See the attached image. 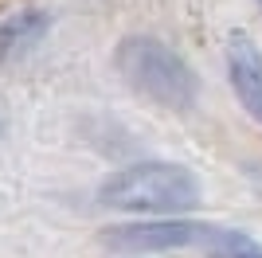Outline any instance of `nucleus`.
Returning <instances> with one entry per match:
<instances>
[{
	"mask_svg": "<svg viewBox=\"0 0 262 258\" xmlns=\"http://www.w3.org/2000/svg\"><path fill=\"white\" fill-rule=\"evenodd\" d=\"M98 200L118 211L137 215H180L200 204L196 172L172 161H145L133 168L114 172L98 188Z\"/></svg>",
	"mask_w": 262,
	"mask_h": 258,
	"instance_id": "f257e3e1",
	"label": "nucleus"
},
{
	"mask_svg": "<svg viewBox=\"0 0 262 258\" xmlns=\"http://www.w3.org/2000/svg\"><path fill=\"white\" fill-rule=\"evenodd\" d=\"M204 254L208 258H262V243L251 239L247 231L211 227L208 239H204Z\"/></svg>",
	"mask_w": 262,
	"mask_h": 258,
	"instance_id": "423d86ee",
	"label": "nucleus"
},
{
	"mask_svg": "<svg viewBox=\"0 0 262 258\" xmlns=\"http://www.w3.org/2000/svg\"><path fill=\"white\" fill-rule=\"evenodd\" d=\"M227 75L243 110L262 125V51L251 35L235 32L227 39Z\"/></svg>",
	"mask_w": 262,
	"mask_h": 258,
	"instance_id": "20e7f679",
	"label": "nucleus"
},
{
	"mask_svg": "<svg viewBox=\"0 0 262 258\" xmlns=\"http://www.w3.org/2000/svg\"><path fill=\"white\" fill-rule=\"evenodd\" d=\"M211 227L192 219H153V223H121L102 231V243L118 254H149V250H184L204 247Z\"/></svg>",
	"mask_w": 262,
	"mask_h": 258,
	"instance_id": "7ed1b4c3",
	"label": "nucleus"
},
{
	"mask_svg": "<svg viewBox=\"0 0 262 258\" xmlns=\"http://www.w3.org/2000/svg\"><path fill=\"white\" fill-rule=\"evenodd\" d=\"M47 24H51V20H47V12H24V16L8 20L4 28H0V59L12 63V59L28 55L35 43L47 35Z\"/></svg>",
	"mask_w": 262,
	"mask_h": 258,
	"instance_id": "39448f33",
	"label": "nucleus"
},
{
	"mask_svg": "<svg viewBox=\"0 0 262 258\" xmlns=\"http://www.w3.org/2000/svg\"><path fill=\"white\" fill-rule=\"evenodd\" d=\"M121 78L137 90L141 98L157 102L164 110H192L200 94V82L192 75V67L168 47V43L153 39V35H129L118 43L114 55Z\"/></svg>",
	"mask_w": 262,
	"mask_h": 258,
	"instance_id": "f03ea898",
	"label": "nucleus"
}]
</instances>
